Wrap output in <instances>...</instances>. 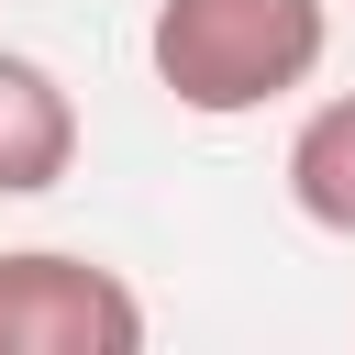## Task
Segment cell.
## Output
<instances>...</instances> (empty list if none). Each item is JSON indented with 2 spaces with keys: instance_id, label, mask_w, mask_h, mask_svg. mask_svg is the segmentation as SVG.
Wrapping results in <instances>:
<instances>
[{
  "instance_id": "6da1fadb",
  "label": "cell",
  "mask_w": 355,
  "mask_h": 355,
  "mask_svg": "<svg viewBox=\"0 0 355 355\" xmlns=\"http://www.w3.org/2000/svg\"><path fill=\"white\" fill-rule=\"evenodd\" d=\"M322 0H155L144 22V55H155V89L200 122H244L288 89L322 78Z\"/></svg>"
},
{
  "instance_id": "7a4b0ae2",
  "label": "cell",
  "mask_w": 355,
  "mask_h": 355,
  "mask_svg": "<svg viewBox=\"0 0 355 355\" xmlns=\"http://www.w3.org/2000/svg\"><path fill=\"white\" fill-rule=\"evenodd\" d=\"M0 355H144V300L67 244L0 255Z\"/></svg>"
},
{
  "instance_id": "3957f363",
  "label": "cell",
  "mask_w": 355,
  "mask_h": 355,
  "mask_svg": "<svg viewBox=\"0 0 355 355\" xmlns=\"http://www.w3.org/2000/svg\"><path fill=\"white\" fill-rule=\"evenodd\" d=\"M78 166V100L55 89V67L0 44V200H44Z\"/></svg>"
},
{
  "instance_id": "277c9868",
  "label": "cell",
  "mask_w": 355,
  "mask_h": 355,
  "mask_svg": "<svg viewBox=\"0 0 355 355\" xmlns=\"http://www.w3.org/2000/svg\"><path fill=\"white\" fill-rule=\"evenodd\" d=\"M288 200H300L311 233L355 244V89L300 111V133H288Z\"/></svg>"
}]
</instances>
